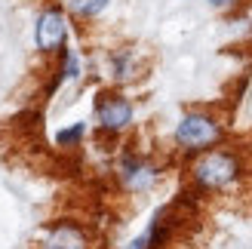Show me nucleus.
<instances>
[{"mask_svg": "<svg viewBox=\"0 0 252 249\" xmlns=\"http://www.w3.org/2000/svg\"><path fill=\"white\" fill-rule=\"evenodd\" d=\"M120 176L126 182V188H132V191H145L154 185L157 179V169L145 163V160H138V157H126L123 160V169H120Z\"/></svg>", "mask_w": 252, "mask_h": 249, "instance_id": "nucleus-6", "label": "nucleus"}, {"mask_svg": "<svg viewBox=\"0 0 252 249\" xmlns=\"http://www.w3.org/2000/svg\"><path fill=\"white\" fill-rule=\"evenodd\" d=\"M43 249H86V234L77 225H71V221H59L46 234Z\"/></svg>", "mask_w": 252, "mask_h": 249, "instance_id": "nucleus-5", "label": "nucleus"}, {"mask_svg": "<svg viewBox=\"0 0 252 249\" xmlns=\"http://www.w3.org/2000/svg\"><path fill=\"white\" fill-rule=\"evenodd\" d=\"M83 132H86L83 123H77V126H71V129H62L59 132V145H74L77 139H83Z\"/></svg>", "mask_w": 252, "mask_h": 249, "instance_id": "nucleus-8", "label": "nucleus"}, {"mask_svg": "<svg viewBox=\"0 0 252 249\" xmlns=\"http://www.w3.org/2000/svg\"><path fill=\"white\" fill-rule=\"evenodd\" d=\"M212 6H228V3H234V0H209Z\"/></svg>", "mask_w": 252, "mask_h": 249, "instance_id": "nucleus-11", "label": "nucleus"}, {"mask_svg": "<svg viewBox=\"0 0 252 249\" xmlns=\"http://www.w3.org/2000/svg\"><path fill=\"white\" fill-rule=\"evenodd\" d=\"M65 34H68V25H65V16L59 9H46L40 19H37V31H34V40L40 49H56L65 43Z\"/></svg>", "mask_w": 252, "mask_h": 249, "instance_id": "nucleus-4", "label": "nucleus"}, {"mask_svg": "<svg viewBox=\"0 0 252 249\" xmlns=\"http://www.w3.org/2000/svg\"><path fill=\"white\" fill-rule=\"evenodd\" d=\"M219 139H221V126L206 114H188V117H182L179 129H175V142L185 151H200V148H206Z\"/></svg>", "mask_w": 252, "mask_h": 249, "instance_id": "nucleus-2", "label": "nucleus"}, {"mask_svg": "<svg viewBox=\"0 0 252 249\" xmlns=\"http://www.w3.org/2000/svg\"><path fill=\"white\" fill-rule=\"evenodd\" d=\"M95 114H98V123H102V129L117 132V129H123L126 123L132 120V105L126 102L123 95H102V98H98Z\"/></svg>", "mask_w": 252, "mask_h": 249, "instance_id": "nucleus-3", "label": "nucleus"}, {"mask_svg": "<svg viewBox=\"0 0 252 249\" xmlns=\"http://www.w3.org/2000/svg\"><path fill=\"white\" fill-rule=\"evenodd\" d=\"M65 74H68V77H77V62H74L71 53L65 56Z\"/></svg>", "mask_w": 252, "mask_h": 249, "instance_id": "nucleus-9", "label": "nucleus"}, {"mask_svg": "<svg viewBox=\"0 0 252 249\" xmlns=\"http://www.w3.org/2000/svg\"><path fill=\"white\" fill-rule=\"evenodd\" d=\"M129 249H148V234H142L138 240H132V243H129Z\"/></svg>", "mask_w": 252, "mask_h": 249, "instance_id": "nucleus-10", "label": "nucleus"}, {"mask_svg": "<svg viewBox=\"0 0 252 249\" xmlns=\"http://www.w3.org/2000/svg\"><path fill=\"white\" fill-rule=\"evenodd\" d=\"M68 3H71V9L77 12V16L90 19V16H98V12L108 6V0H68Z\"/></svg>", "mask_w": 252, "mask_h": 249, "instance_id": "nucleus-7", "label": "nucleus"}, {"mask_svg": "<svg viewBox=\"0 0 252 249\" xmlns=\"http://www.w3.org/2000/svg\"><path fill=\"white\" fill-rule=\"evenodd\" d=\"M240 176V163L228 151H206L194 160L191 179L200 191H221Z\"/></svg>", "mask_w": 252, "mask_h": 249, "instance_id": "nucleus-1", "label": "nucleus"}]
</instances>
